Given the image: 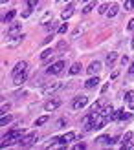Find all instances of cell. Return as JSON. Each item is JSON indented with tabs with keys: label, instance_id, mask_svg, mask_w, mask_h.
Listing matches in <instances>:
<instances>
[{
	"label": "cell",
	"instance_id": "cell-26",
	"mask_svg": "<svg viewBox=\"0 0 134 150\" xmlns=\"http://www.w3.org/2000/svg\"><path fill=\"white\" fill-rule=\"evenodd\" d=\"M130 139H132V132H127V134L123 136V145H125V143H129Z\"/></svg>",
	"mask_w": 134,
	"mask_h": 150
},
{
	"label": "cell",
	"instance_id": "cell-13",
	"mask_svg": "<svg viewBox=\"0 0 134 150\" xmlns=\"http://www.w3.org/2000/svg\"><path fill=\"white\" fill-rule=\"evenodd\" d=\"M26 75H28L26 71H22V73H19V75H13V84H15V86H20L22 82L26 81Z\"/></svg>",
	"mask_w": 134,
	"mask_h": 150
},
{
	"label": "cell",
	"instance_id": "cell-23",
	"mask_svg": "<svg viewBox=\"0 0 134 150\" xmlns=\"http://www.w3.org/2000/svg\"><path fill=\"white\" fill-rule=\"evenodd\" d=\"M50 55H53V51H51V50H44L42 53H41V61H46Z\"/></svg>",
	"mask_w": 134,
	"mask_h": 150
},
{
	"label": "cell",
	"instance_id": "cell-22",
	"mask_svg": "<svg viewBox=\"0 0 134 150\" xmlns=\"http://www.w3.org/2000/svg\"><path fill=\"white\" fill-rule=\"evenodd\" d=\"M79 71H81V64H77V62H76V64H72V68H70V73H72V75H77Z\"/></svg>",
	"mask_w": 134,
	"mask_h": 150
},
{
	"label": "cell",
	"instance_id": "cell-27",
	"mask_svg": "<svg viewBox=\"0 0 134 150\" xmlns=\"http://www.w3.org/2000/svg\"><path fill=\"white\" fill-rule=\"evenodd\" d=\"M125 9H134V0H127L125 2Z\"/></svg>",
	"mask_w": 134,
	"mask_h": 150
},
{
	"label": "cell",
	"instance_id": "cell-5",
	"mask_svg": "<svg viewBox=\"0 0 134 150\" xmlns=\"http://www.w3.org/2000/svg\"><path fill=\"white\" fill-rule=\"evenodd\" d=\"M86 103H88V97L86 95H79V97H76V99L72 101V108L73 110H81L83 106H86Z\"/></svg>",
	"mask_w": 134,
	"mask_h": 150
},
{
	"label": "cell",
	"instance_id": "cell-3",
	"mask_svg": "<svg viewBox=\"0 0 134 150\" xmlns=\"http://www.w3.org/2000/svg\"><path fill=\"white\" fill-rule=\"evenodd\" d=\"M37 139H39V136H37L35 132H31V134H28V136H22L20 141H19V145L20 146H31Z\"/></svg>",
	"mask_w": 134,
	"mask_h": 150
},
{
	"label": "cell",
	"instance_id": "cell-40",
	"mask_svg": "<svg viewBox=\"0 0 134 150\" xmlns=\"http://www.w3.org/2000/svg\"><path fill=\"white\" fill-rule=\"evenodd\" d=\"M6 2H7V0H2V4H6Z\"/></svg>",
	"mask_w": 134,
	"mask_h": 150
},
{
	"label": "cell",
	"instance_id": "cell-15",
	"mask_svg": "<svg viewBox=\"0 0 134 150\" xmlns=\"http://www.w3.org/2000/svg\"><path fill=\"white\" fill-rule=\"evenodd\" d=\"M98 84H99V79H98V77H90V79H88V81L85 82V88L90 90V88H96Z\"/></svg>",
	"mask_w": 134,
	"mask_h": 150
},
{
	"label": "cell",
	"instance_id": "cell-38",
	"mask_svg": "<svg viewBox=\"0 0 134 150\" xmlns=\"http://www.w3.org/2000/svg\"><path fill=\"white\" fill-rule=\"evenodd\" d=\"M129 108H130V110H134V97H132V99L129 101Z\"/></svg>",
	"mask_w": 134,
	"mask_h": 150
},
{
	"label": "cell",
	"instance_id": "cell-17",
	"mask_svg": "<svg viewBox=\"0 0 134 150\" xmlns=\"http://www.w3.org/2000/svg\"><path fill=\"white\" fill-rule=\"evenodd\" d=\"M116 59H118V53H108L107 55V66H108V68H112V66H114Z\"/></svg>",
	"mask_w": 134,
	"mask_h": 150
},
{
	"label": "cell",
	"instance_id": "cell-14",
	"mask_svg": "<svg viewBox=\"0 0 134 150\" xmlns=\"http://www.w3.org/2000/svg\"><path fill=\"white\" fill-rule=\"evenodd\" d=\"M105 104H107V101H105V99H99L98 103H94V104H92L90 112H98V114H99V112L103 110V106H105Z\"/></svg>",
	"mask_w": 134,
	"mask_h": 150
},
{
	"label": "cell",
	"instance_id": "cell-21",
	"mask_svg": "<svg viewBox=\"0 0 134 150\" xmlns=\"http://www.w3.org/2000/svg\"><path fill=\"white\" fill-rule=\"evenodd\" d=\"M11 121H13V117H11V115H6V114H4V115H2V119H0V125H2V126H6L7 123H11Z\"/></svg>",
	"mask_w": 134,
	"mask_h": 150
},
{
	"label": "cell",
	"instance_id": "cell-8",
	"mask_svg": "<svg viewBox=\"0 0 134 150\" xmlns=\"http://www.w3.org/2000/svg\"><path fill=\"white\" fill-rule=\"evenodd\" d=\"M63 104V101L61 99H51V101H48L46 104H44V110L46 112H53V110H57L59 106Z\"/></svg>",
	"mask_w": 134,
	"mask_h": 150
},
{
	"label": "cell",
	"instance_id": "cell-10",
	"mask_svg": "<svg viewBox=\"0 0 134 150\" xmlns=\"http://www.w3.org/2000/svg\"><path fill=\"white\" fill-rule=\"evenodd\" d=\"M73 139H76V132H68V134H64V136L59 139V145H68Z\"/></svg>",
	"mask_w": 134,
	"mask_h": 150
},
{
	"label": "cell",
	"instance_id": "cell-20",
	"mask_svg": "<svg viewBox=\"0 0 134 150\" xmlns=\"http://www.w3.org/2000/svg\"><path fill=\"white\" fill-rule=\"evenodd\" d=\"M15 15H17V11H15V9H9V11H7V13L4 15V22H11Z\"/></svg>",
	"mask_w": 134,
	"mask_h": 150
},
{
	"label": "cell",
	"instance_id": "cell-6",
	"mask_svg": "<svg viewBox=\"0 0 134 150\" xmlns=\"http://www.w3.org/2000/svg\"><path fill=\"white\" fill-rule=\"evenodd\" d=\"M63 84L61 82H51V84H48V86H44L42 88V95H50V93H55L59 88H61Z\"/></svg>",
	"mask_w": 134,
	"mask_h": 150
},
{
	"label": "cell",
	"instance_id": "cell-7",
	"mask_svg": "<svg viewBox=\"0 0 134 150\" xmlns=\"http://www.w3.org/2000/svg\"><path fill=\"white\" fill-rule=\"evenodd\" d=\"M127 119H130V114L125 110H116L112 115V121H127Z\"/></svg>",
	"mask_w": 134,
	"mask_h": 150
},
{
	"label": "cell",
	"instance_id": "cell-30",
	"mask_svg": "<svg viewBox=\"0 0 134 150\" xmlns=\"http://www.w3.org/2000/svg\"><path fill=\"white\" fill-rule=\"evenodd\" d=\"M98 11H99L101 15H107V11H108V6H101V7H99Z\"/></svg>",
	"mask_w": 134,
	"mask_h": 150
},
{
	"label": "cell",
	"instance_id": "cell-35",
	"mask_svg": "<svg viewBox=\"0 0 134 150\" xmlns=\"http://www.w3.org/2000/svg\"><path fill=\"white\" fill-rule=\"evenodd\" d=\"M64 123H66V119H61V121L57 123V126H55V128H61V126H64Z\"/></svg>",
	"mask_w": 134,
	"mask_h": 150
},
{
	"label": "cell",
	"instance_id": "cell-25",
	"mask_svg": "<svg viewBox=\"0 0 134 150\" xmlns=\"http://www.w3.org/2000/svg\"><path fill=\"white\" fill-rule=\"evenodd\" d=\"M94 7H96V2H90V4H88V6L85 7V9H83V13H90V11L94 9Z\"/></svg>",
	"mask_w": 134,
	"mask_h": 150
},
{
	"label": "cell",
	"instance_id": "cell-39",
	"mask_svg": "<svg viewBox=\"0 0 134 150\" xmlns=\"http://www.w3.org/2000/svg\"><path fill=\"white\" fill-rule=\"evenodd\" d=\"M129 73H130V75H132V73H134V62H132V64H130V68H129Z\"/></svg>",
	"mask_w": 134,
	"mask_h": 150
},
{
	"label": "cell",
	"instance_id": "cell-31",
	"mask_svg": "<svg viewBox=\"0 0 134 150\" xmlns=\"http://www.w3.org/2000/svg\"><path fill=\"white\" fill-rule=\"evenodd\" d=\"M46 28L50 29V31H53V29H57V24H55V22H50V24H48Z\"/></svg>",
	"mask_w": 134,
	"mask_h": 150
},
{
	"label": "cell",
	"instance_id": "cell-16",
	"mask_svg": "<svg viewBox=\"0 0 134 150\" xmlns=\"http://www.w3.org/2000/svg\"><path fill=\"white\" fill-rule=\"evenodd\" d=\"M72 15H73V6H66V9L63 11V15H61V17H63L64 20H68V18L72 17Z\"/></svg>",
	"mask_w": 134,
	"mask_h": 150
},
{
	"label": "cell",
	"instance_id": "cell-1",
	"mask_svg": "<svg viewBox=\"0 0 134 150\" xmlns=\"http://www.w3.org/2000/svg\"><path fill=\"white\" fill-rule=\"evenodd\" d=\"M22 136H24V130H22V128H15V130H11V132H7L6 136H2V148L9 146L13 141H20Z\"/></svg>",
	"mask_w": 134,
	"mask_h": 150
},
{
	"label": "cell",
	"instance_id": "cell-11",
	"mask_svg": "<svg viewBox=\"0 0 134 150\" xmlns=\"http://www.w3.org/2000/svg\"><path fill=\"white\" fill-rule=\"evenodd\" d=\"M28 70V64L24 62V61H20V62H17V64H15V68H13V75H19V73H22V71H26Z\"/></svg>",
	"mask_w": 134,
	"mask_h": 150
},
{
	"label": "cell",
	"instance_id": "cell-32",
	"mask_svg": "<svg viewBox=\"0 0 134 150\" xmlns=\"http://www.w3.org/2000/svg\"><path fill=\"white\" fill-rule=\"evenodd\" d=\"M127 28H129V31H134V18L129 20V26H127Z\"/></svg>",
	"mask_w": 134,
	"mask_h": 150
},
{
	"label": "cell",
	"instance_id": "cell-36",
	"mask_svg": "<svg viewBox=\"0 0 134 150\" xmlns=\"http://www.w3.org/2000/svg\"><path fill=\"white\" fill-rule=\"evenodd\" d=\"M127 62H129V57H127V55H123V57H121V64L125 66V64H127Z\"/></svg>",
	"mask_w": 134,
	"mask_h": 150
},
{
	"label": "cell",
	"instance_id": "cell-28",
	"mask_svg": "<svg viewBox=\"0 0 134 150\" xmlns=\"http://www.w3.org/2000/svg\"><path fill=\"white\" fill-rule=\"evenodd\" d=\"M132 97H134V92H130V90H129V92L125 93V97H123V99H125V101H130Z\"/></svg>",
	"mask_w": 134,
	"mask_h": 150
},
{
	"label": "cell",
	"instance_id": "cell-24",
	"mask_svg": "<svg viewBox=\"0 0 134 150\" xmlns=\"http://www.w3.org/2000/svg\"><path fill=\"white\" fill-rule=\"evenodd\" d=\"M44 123H48V115H42V117H39L35 121V126H41V125H44Z\"/></svg>",
	"mask_w": 134,
	"mask_h": 150
},
{
	"label": "cell",
	"instance_id": "cell-9",
	"mask_svg": "<svg viewBox=\"0 0 134 150\" xmlns=\"http://www.w3.org/2000/svg\"><path fill=\"white\" fill-rule=\"evenodd\" d=\"M99 114H101V115H105V117H108L110 121H112V115H114V108H112V104H105Z\"/></svg>",
	"mask_w": 134,
	"mask_h": 150
},
{
	"label": "cell",
	"instance_id": "cell-19",
	"mask_svg": "<svg viewBox=\"0 0 134 150\" xmlns=\"http://www.w3.org/2000/svg\"><path fill=\"white\" fill-rule=\"evenodd\" d=\"M98 141L101 145H112L114 143V139L110 137V136H101V137H98Z\"/></svg>",
	"mask_w": 134,
	"mask_h": 150
},
{
	"label": "cell",
	"instance_id": "cell-18",
	"mask_svg": "<svg viewBox=\"0 0 134 150\" xmlns=\"http://www.w3.org/2000/svg\"><path fill=\"white\" fill-rule=\"evenodd\" d=\"M118 9H120V7H118L116 4H112V6L108 7V11H107V17H110V18H114L116 15H118Z\"/></svg>",
	"mask_w": 134,
	"mask_h": 150
},
{
	"label": "cell",
	"instance_id": "cell-33",
	"mask_svg": "<svg viewBox=\"0 0 134 150\" xmlns=\"http://www.w3.org/2000/svg\"><path fill=\"white\" fill-rule=\"evenodd\" d=\"M7 110H9V104L2 103V114H7Z\"/></svg>",
	"mask_w": 134,
	"mask_h": 150
},
{
	"label": "cell",
	"instance_id": "cell-29",
	"mask_svg": "<svg viewBox=\"0 0 134 150\" xmlns=\"http://www.w3.org/2000/svg\"><path fill=\"white\" fill-rule=\"evenodd\" d=\"M26 2H28V7L31 9V7H35V6H37V2H39V0H26Z\"/></svg>",
	"mask_w": 134,
	"mask_h": 150
},
{
	"label": "cell",
	"instance_id": "cell-34",
	"mask_svg": "<svg viewBox=\"0 0 134 150\" xmlns=\"http://www.w3.org/2000/svg\"><path fill=\"white\" fill-rule=\"evenodd\" d=\"M66 29H68V26H66V24H63L61 28H59V33H66Z\"/></svg>",
	"mask_w": 134,
	"mask_h": 150
},
{
	"label": "cell",
	"instance_id": "cell-4",
	"mask_svg": "<svg viewBox=\"0 0 134 150\" xmlns=\"http://www.w3.org/2000/svg\"><path fill=\"white\" fill-rule=\"evenodd\" d=\"M63 70H64V61H57V62L51 64L46 71H48L50 75H59V73H63Z\"/></svg>",
	"mask_w": 134,
	"mask_h": 150
},
{
	"label": "cell",
	"instance_id": "cell-37",
	"mask_svg": "<svg viewBox=\"0 0 134 150\" xmlns=\"http://www.w3.org/2000/svg\"><path fill=\"white\" fill-rule=\"evenodd\" d=\"M73 148H76V150H81V148H85V143H77L76 146H73Z\"/></svg>",
	"mask_w": 134,
	"mask_h": 150
},
{
	"label": "cell",
	"instance_id": "cell-12",
	"mask_svg": "<svg viewBox=\"0 0 134 150\" xmlns=\"http://www.w3.org/2000/svg\"><path fill=\"white\" fill-rule=\"evenodd\" d=\"M99 70H101V62H99V61H94V62H92V64L86 68V71L90 73V75H96V73H98Z\"/></svg>",
	"mask_w": 134,
	"mask_h": 150
},
{
	"label": "cell",
	"instance_id": "cell-2",
	"mask_svg": "<svg viewBox=\"0 0 134 150\" xmlns=\"http://www.w3.org/2000/svg\"><path fill=\"white\" fill-rule=\"evenodd\" d=\"M7 37L9 39H22V26L20 24H11L9 28H7Z\"/></svg>",
	"mask_w": 134,
	"mask_h": 150
}]
</instances>
